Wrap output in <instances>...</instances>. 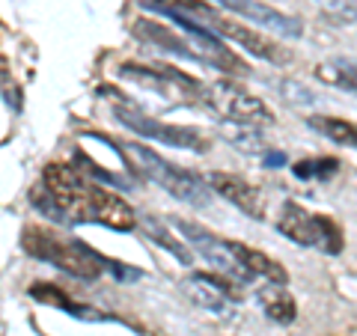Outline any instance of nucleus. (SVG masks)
Listing matches in <instances>:
<instances>
[{
	"label": "nucleus",
	"instance_id": "nucleus-24",
	"mask_svg": "<svg viewBox=\"0 0 357 336\" xmlns=\"http://www.w3.org/2000/svg\"><path fill=\"white\" fill-rule=\"evenodd\" d=\"M265 164H274V167H280V164H286V155H283V152H274V155H265Z\"/></svg>",
	"mask_w": 357,
	"mask_h": 336
},
{
	"label": "nucleus",
	"instance_id": "nucleus-18",
	"mask_svg": "<svg viewBox=\"0 0 357 336\" xmlns=\"http://www.w3.org/2000/svg\"><path fill=\"white\" fill-rule=\"evenodd\" d=\"M316 77L325 81L328 86H337L342 93L357 96V60H345V57L325 60L316 66Z\"/></svg>",
	"mask_w": 357,
	"mask_h": 336
},
{
	"label": "nucleus",
	"instance_id": "nucleus-8",
	"mask_svg": "<svg viewBox=\"0 0 357 336\" xmlns=\"http://www.w3.org/2000/svg\"><path fill=\"white\" fill-rule=\"evenodd\" d=\"M206 30H211L215 36H220V39H232L236 45H241L244 51H250L253 57H259V60H265V63H274V66H286V63H292V54H289L283 45H277L274 39H268V36H262L259 30H253V27H248V24H238V21H229V18H223V15H218L215 9H206V15H203V21H199Z\"/></svg>",
	"mask_w": 357,
	"mask_h": 336
},
{
	"label": "nucleus",
	"instance_id": "nucleus-14",
	"mask_svg": "<svg viewBox=\"0 0 357 336\" xmlns=\"http://www.w3.org/2000/svg\"><path fill=\"white\" fill-rule=\"evenodd\" d=\"M27 295L33 300H39V304H48V307H57L63 312H69L72 319H81V321H107L110 316L107 312H98L93 307H86V304H75V300L63 292V289L57 286H51V283H33L27 289Z\"/></svg>",
	"mask_w": 357,
	"mask_h": 336
},
{
	"label": "nucleus",
	"instance_id": "nucleus-22",
	"mask_svg": "<svg viewBox=\"0 0 357 336\" xmlns=\"http://www.w3.org/2000/svg\"><path fill=\"white\" fill-rule=\"evenodd\" d=\"M319 6L340 21H357V0H319Z\"/></svg>",
	"mask_w": 357,
	"mask_h": 336
},
{
	"label": "nucleus",
	"instance_id": "nucleus-3",
	"mask_svg": "<svg viewBox=\"0 0 357 336\" xmlns=\"http://www.w3.org/2000/svg\"><path fill=\"white\" fill-rule=\"evenodd\" d=\"M21 247L33 259L48 262L54 268H60L63 274H69L75 280H86V283L98 280L110 268V259H105L102 253H96L93 247H86V244L75 238H66V235L54 232L48 227H24Z\"/></svg>",
	"mask_w": 357,
	"mask_h": 336
},
{
	"label": "nucleus",
	"instance_id": "nucleus-15",
	"mask_svg": "<svg viewBox=\"0 0 357 336\" xmlns=\"http://www.w3.org/2000/svg\"><path fill=\"white\" fill-rule=\"evenodd\" d=\"M232 250H236L238 262L244 265V271H248L253 280H265V283H277V286L289 283L286 268L277 259H271V256H265L262 250L248 247V244H241V241H232Z\"/></svg>",
	"mask_w": 357,
	"mask_h": 336
},
{
	"label": "nucleus",
	"instance_id": "nucleus-23",
	"mask_svg": "<svg viewBox=\"0 0 357 336\" xmlns=\"http://www.w3.org/2000/svg\"><path fill=\"white\" fill-rule=\"evenodd\" d=\"M280 93H283L286 102H292V105H312V102H316V96H312L307 86L295 84V81H283L280 84Z\"/></svg>",
	"mask_w": 357,
	"mask_h": 336
},
{
	"label": "nucleus",
	"instance_id": "nucleus-4",
	"mask_svg": "<svg viewBox=\"0 0 357 336\" xmlns=\"http://www.w3.org/2000/svg\"><path fill=\"white\" fill-rule=\"evenodd\" d=\"M277 232L286 235L292 244L321 250L328 256L342 253V229L325 215H310L298 203H283L280 217H277Z\"/></svg>",
	"mask_w": 357,
	"mask_h": 336
},
{
	"label": "nucleus",
	"instance_id": "nucleus-21",
	"mask_svg": "<svg viewBox=\"0 0 357 336\" xmlns=\"http://www.w3.org/2000/svg\"><path fill=\"white\" fill-rule=\"evenodd\" d=\"M223 137L232 140L244 152H262V146H265L259 137V128H244V125H232V122L223 128Z\"/></svg>",
	"mask_w": 357,
	"mask_h": 336
},
{
	"label": "nucleus",
	"instance_id": "nucleus-5",
	"mask_svg": "<svg viewBox=\"0 0 357 336\" xmlns=\"http://www.w3.org/2000/svg\"><path fill=\"white\" fill-rule=\"evenodd\" d=\"M208 107H215L232 125H244V128H268L277 122L274 110L262 98H256L253 93L241 89L232 81H215L208 86Z\"/></svg>",
	"mask_w": 357,
	"mask_h": 336
},
{
	"label": "nucleus",
	"instance_id": "nucleus-16",
	"mask_svg": "<svg viewBox=\"0 0 357 336\" xmlns=\"http://www.w3.org/2000/svg\"><path fill=\"white\" fill-rule=\"evenodd\" d=\"M256 304L262 307V312L277 324H292L298 319V307L295 298L286 292V286L277 283H262L256 289Z\"/></svg>",
	"mask_w": 357,
	"mask_h": 336
},
{
	"label": "nucleus",
	"instance_id": "nucleus-13",
	"mask_svg": "<svg viewBox=\"0 0 357 336\" xmlns=\"http://www.w3.org/2000/svg\"><path fill=\"white\" fill-rule=\"evenodd\" d=\"M131 30H134V36H137V39L155 45V48L170 51V54H178V57H185V60H197V63H199V57H197L194 48H191V42H188V39H178V33H173L170 27L158 24V21L137 18Z\"/></svg>",
	"mask_w": 357,
	"mask_h": 336
},
{
	"label": "nucleus",
	"instance_id": "nucleus-10",
	"mask_svg": "<svg viewBox=\"0 0 357 336\" xmlns=\"http://www.w3.org/2000/svg\"><path fill=\"white\" fill-rule=\"evenodd\" d=\"M167 18H173L178 30L185 33V39L191 42V48L197 51V57L199 63H206V66H215V69L220 72H227V75H250V66L244 63L241 57H236L227 45L220 42V36H215L211 30H206L199 21L194 18H185V15H178V13H164Z\"/></svg>",
	"mask_w": 357,
	"mask_h": 336
},
{
	"label": "nucleus",
	"instance_id": "nucleus-9",
	"mask_svg": "<svg viewBox=\"0 0 357 336\" xmlns=\"http://www.w3.org/2000/svg\"><path fill=\"white\" fill-rule=\"evenodd\" d=\"M241 286L238 280L227 274H188L182 277V295L197 304L199 310L215 312V316H232V300H241Z\"/></svg>",
	"mask_w": 357,
	"mask_h": 336
},
{
	"label": "nucleus",
	"instance_id": "nucleus-6",
	"mask_svg": "<svg viewBox=\"0 0 357 336\" xmlns=\"http://www.w3.org/2000/svg\"><path fill=\"white\" fill-rule=\"evenodd\" d=\"M114 114L126 128H131L134 134H140V137H146V140L161 143V146L188 149V152H197V155L208 152V137L191 125H170V122L152 119L134 107H114Z\"/></svg>",
	"mask_w": 357,
	"mask_h": 336
},
{
	"label": "nucleus",
	"instance_id": "nucleus-19",
	"mask_svg": "<svg viewBox=\"0 0 357 336\" xmlns=\"http://www.w3.org/2000/svg\"><path fill=\"white\" fill-rule=\"evenodd\" d=\"M307 125L328 137L331 143H340V146H351L357 149V122L351 119H340V116H310Z\"/></svg>",
	"mask_w": 357,
	"mask_h": 336
},
{
	"label": "nucleus",
	"instance_id": "nucleus-20",
	"mask_svg": "<svg viewBox=\"0 0 357 336\" xmlns=\"http://www.w3.org/2000/svg\"><path fill=\"white\" fill-rule=\"evenodd\" d=\"M337 170H340L337 158H307V161H298L292 167V173L298 178H331Z\"/></svg>",
	"mask_w": 357,
	"mask_h": 336
},
{
	"label": "nucleus",
	"instance_id": "nucleus-17",
	"mask_svg": "<svg viewBox=\"0 0 357 336\" xmlns=\"http://www.w3.org/2000/svg\"><path fill=\"white\" fill-rule=\"evenodd\" d=\"M140 229H143V235H146L152 244H158L161 250L170 253L176 262L194 265V253L188 250V244H185V241H176V238H173V232L167 229L161 220H155V217H140Z\"/></svg>",
	"mask_w": 357,
	"mask_h": 336
},
{
	"label": "nucleus",
	"instance_id": "nucleus-12",
	"mask_svg": "<svg viewBox=\"0 0 357 336\" xmlns=\"http://www.w3.org/2000/svg\"><path fill=\"white\" fill-rule=\"evenodd\" d=\"M206 182H208V188L215 190L218 197H223L227 203H232L238 211H244L248 217L265 220V197H262L259 188L248 182V178L232 176V173H208Z\"/></svg>",
	"mask_w": 357,
	"mask_h": 336
},
{
	"label": "nucleus",
	"instance_id": "nucleus-7",
	"mask_svg": "<svg viewBox=\"0 0 357 336\" xmlns=\"http://www.w3.org/2000/svg\"><path fill=\"white\" fill-rule=\"evenodd\" d=\"M173 227H176V232H182L188 247H194L208 265H215L220 274L238 280V283H253V277L244 271V265L238 262V256H236V250H232L229 238H218V235L208 232L206 227L191 223V220H182V217H173Z\"/></svg>",
	"mask_w": 357,
	"mask_h": 336
},
{
	"label": "nucleus",
	"instance_id": "nucleus-2",
	"mask_svg": "<svg viewBox=\"0 0 357 336\" xmlns=\"http://www.w3.org/2000/svg\"><path fill=\"white\" fill-rule=\"evenodd\" d=\"M98 140H105L114 146V152L122 161L128 164V170L134 176L146 178V182L164 188L170 197H176L178 203L191 206V208H208L215 190L208 188V182L203 176H197L188 167H176L161 155H155L149 146H140V143H122V140H107L98 134Z\"/></svg>",
	"mask_w": 357,
	"mask_h": 336
},
{
	"label": "nucleus",
	"instance_id": "nucleus-11",
	"mask_svg": "<svg viewBox=\"0 0 357 336\" xmlns=\"http://www.w3.org/2000/svg\"><path fill=\"white\" fill-rule=\"evenodd\" d=\"M211 3H218L220 9H227V13H236L241 18H248L250 24L271 30V33H277V36H283V39H301L304 36V27H301L298 18L262 3V0H211Z\"/></svg>",
	"mask_w": 357,
	"mask_h": 336
},
{
	"label": "nucleus",
	"instance_id": "nucleus-1",
	"mask_svg": "<svg viewBox=\"0 0 357 336\" xmlns=\"http://www.w3.org/2000/svg\"><path fill=\"white\" fill-rule=\"evenodd\" d=\"M42 185L66 215V223H98V227L131 232L137 227L134 208L114 190L96 185L84 170L72 164H48L42 170Z\"/></svg>",
	"mask_w": 357,
	"mask_h": 336
}]
</instances>
